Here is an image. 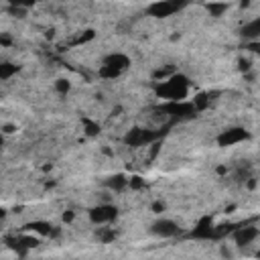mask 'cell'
I'll use <instances>...</instances> for the list:
<instances>
[{
	"mask_svg": "<svg viewBox=\"0 0 260 260\" xmlns=\"http://www.w3.org/2000/svg\"><path fill=\"white\" fill-rule=\"evenodd\" d=\"M191 238H197V240H215V223L209 215H203L195 228L189 232Z\"/></svg>",
	"mask_w": 260,
	"mask_h": 260,
	"instance_id": "cell-8",
	"label": "cell"
},
{
	"mask_svg": "<svg viewBox=\"0 0 260 260\" xmlns=\"http://www.w3.org/2000/svg\"><path fill=\"white\" fill-rule=\"evenodd\" d=\"M63 221H73V211H67V213H63Z\"/></svg>",
	"mask_w": 260,
	"mask_h": 260,
	"instance_id": "cell-24",
	"label": "cell"
},
{
	"mask_svg": "<svg viewBox=\"0 0 260 260\" xmlns=\"http://www.w3.org/2000/svg\"><path fill=\"white\" fill-rule=\"evenodd\" d=\"M10 43H12V39H10L6 32H2V35H0V45H2V47H8Z\"/></svg>",
	"mask_w": 260,
	"mask_h": 260,
	"instance_id": "cell-22",
	"label": "cell"
},
{
	"mask_svg": "<svg viewBox=\"0 0 260 260\" xmlns=\"http://www.w3.org/2000/svg\"><path fill=\"white\" fill-rule=\"evenodd\" d=\"M118 217V207L112 203H100L95 207L89 209V221L93 225H110L114 223V219Z\"/></svg>",
	"mask_w": 260,
	"mask_h": 260,
	"instance_id": "cell-4",
	"label": "cell"
},
{
	"mask_svg": "<svg viewBox=\"0 0 260 260\" xmlns=\"http://www.w3.org/2000/svg\"><path fill=\"white\" fill-rule=\"evenodd\" d=\"M55 89H57L59 93H69L71 83H69L67 79H57V81H55Z\"/></svg>",
	"mask_w": 260,
	"mask_h": 260,
	"instance_id": "cell-19",
	"label": "cell"
},
{
	"mask_svg": "<svg viewBox=\"0 0 260 260\" xmlns=\"http://www.w3.org/2000/svg\"><path fill=\"white\" fill-rule=\"evenodd\" d=\"M152 211L154 213H162L165 211V201H154L152 203Z\"/></svg>",
	"mask_w": 260,
	"mask_h": 260,
	"instance_id": "cell-21",
	"label": "cell"
},
{
	"mask_svg": "<svg viewBox=\"0 0 260 260\" xmlns=\"http://www.w3.org/2000/svg\"><path fill=\"white\" fill-rule=\"evenodd\" d=\"M246 140H250V132L244 130V128H240V126L225 128V130H221V132L217 134V138H215V142H217L219 146H223V148H228V146H236V144L246 142Z\"/></svg>",
	"mask_w": 260,
	"mask_h": 260,
	"instance_id": "cell-5",
	"label": "cell"
},
{
	"mask_svg": "<svg viewBox=\"0 0 260 260\" xmlns=\"http://www.w3.org/2000/svg\"><path fill=\"white\" fill-rule=\"evenodd\" d=\"M258 236H260V228H256V225H252V223L236 225V230L232 232V240H234V244L240 246V248L250 246Z\"/></svg>",
	"mask_w": 260,
	"mask_h": 260,
	"instance_id": "cell-6",
	"label": "cell"
},
{
	"mask_svg": "<svg viewBox=\"0 0 260 260\" xmlns=\"http://www.w3.org/2000/svg\"><path fill=\"white\" fill-rule=\"evenodd\" d=\"M128 65H130L128 55H124V53H112V55H108L104 59V63H102V67H100L98 73L104 79H116V77H120L128 69Z\"/></svg>",
	"mask_w": 260,
	"mask_h": 260,
	"instance_id": "cell-2",
	"label": "cell"
},
{
	"mask_svg": "<svg viewBox=\"0 0 260 260\" xmlns=\"http://www.w3.org/2000/svg\"><path fill=\"white\" fill-rule=\"evenodd\" d=\"M26 232L37 236V238H43V236H51L53 234V225L47 223V221H32L26 225Z\"/></svg>",
	"mask_w": 260,
	"mask_h": 260,
	"instance_id": "cell-12",
	"label": "cell"
},
{
	"mask_svg": "<svg viewBox=\"0 0 260 260\" xmlns=\"http://www.w3.org/2000/svg\"><path fill=\"white\" fill-rule=\"evenodd\" d=\"M116 232H114V228H110V225H100L98 230H95V238L102 242V244H110V242H114L116 240Z\"/></svg>",
	"mask_w": 260,
	"mask_h": 260,
	"instance_id": "cell-13",
	"label": "cell"
},
{
	"mask_svg": "<svg viewBox=\"0 0 260 260\" xmlns=\"http://www.w3.org/2000/svg\"><path fill=\"white\" fill-rule=\"evenodd\" d=\"M248 69H250V61L240 59V71H248Z\"/></svg>",
	"mask_w": 260,
	"mask_h": 260,
	"instance_id": "cell-23",
	"label": "cell"
},
{
	"mask_svg": "<svg viewBox=\"0 0 260 260\" xmlns=\"http://www.w3.org/2000/svg\"><path fill=\"white\" fill-rule=\"evenodd\" d=\"M16 71H18V67H16L14 63H8V61L0 63V79H2V81H8Z\"/></svg>",
	"mask_w": 260,
	"mask_h": 260,
	"instance_id": "cell-16",
	"label": "cell"
},
{
	"mask_svg": "<svg viewBox=\"0 0 260 260\" xmlns=\"http://www.w3.org/2000/svg\"><path fill=\"white\" fill-rule=\"evenodd\" d=\"M128 187H130V189H134V191H138V189H144V187H146V181H144L142 177L134 175V177H130V179H128Z\"/></svg>",
	"mask_w": 260,
	"mask_h": 260,
	"instance_id": "cell-18",
	"label": "cell"
},
{
	"mask_svg": "<svg viewBox=\"0 0 260 260\" xmlns=\"http://www.w3.org/2000/svg\"><path fill=\"white\" fill-rule=\"evenodd\" d=\"M150 232L154 236H158V238H175V236L181 234V228H179L177 221H173L169 217H158L156 221H152Z\"/></svg>",
	"mask_w": 260,
	"mask_h": 260,
	"instance_id": "cell-7",
	"label": "cell"
},
{
	"mask_svg": "<svg viewBox=\"0 0 260 260\" xmlns=\"http://www.w3.org/2000/svg\"><path fill=\"white\" fill-rule=\"evenodd\" d=\"M246 49H248L252 55L260 57V41H252V43H246Z\"/></svg>",
	"mask_w": 260,
	"mask_h": 260,
	"instance_id": "cell-20",
	"label": "cell"
},
{
	"mask_svg": "<svg viewBox=\"0 0 260 260\" xmlns=\"http://www.w3.org/2000/svg\"><path fill=\"white\" fill-rule=\"evenodd\" d=\"M189 89H191V81L183 73H173L169 79L156 83V95L165 102H185Z\"/></svg>",
	"mask_w": 260,
	"mask_h": 260,
	"instance_id": "cell-1",
	"label": "cell"
},
{
	"mask_svg": "<svg viewBox=\"0 0 260 260\" xmlns=\"http://www.w3.org/2000/svg\"><path fill=\"white\" fill-rule=\"evenodd\" d=\"M191 102H193V106H195L197 112H203L211 104V93H197V95L191 98Z\"/></svg>",
	"mask_w": 260,
	"mask_h": 260,
	"instance_id": "cell-14",
	"label": "cell"
},
{
	"mask_svg": "<svg viewBox=\"0 0 260 260\" xmlns=\"http://www.w3.org/2000/svg\"><path fill=\"white\" fill-rule=\"evenodd\" d=\"M230 8V4H225V2H211V4H205V10L211 14V16H215V18H219V16H223V12Z\"/></svg>",
	"mask_w": 260,
	"mask_h": 260,
	"instance_id": "cell-15",
	"label": "cell"
},
{
	"mask_svg": "<svg viewBox=\"0 0 260 260\" xmlns=\"http://www.w3.org/2000/svg\"><path fill=\"white\" fill-rule=\"evenodd\" d=\"M81 124H83V130H85L87 136H98L100 134V124L98 122H91L89 118H83Z\"/></svg>",
	"mask_w": 260,
	"mask_h": 260,
	"instance_id": "cell-17",
	"label": "cell"
},
{
	"mask_svg": "<svg viewBox=\"0 0 260 260\" xmlns=\"http://www.w3.org/2000/svg\"><path fill=\"white\" fill-rule=\"evenodd\" d=\"M128 179H130V177H126V175H122V173H116V175H112V177L106 179V187H108L110 191H114V193H120V191L128 189Z\"/></svg>",
	"mask_w": 260,
	"mask_h": 260,
	"instance_id": "cell-11",
	"label": "cell"
},
{
	"mask_svg": "<svg viewBox=\"0 0 260 260\" xmlns=\"http://www.w3.org/2000/svg\"><path fill=\"white\" fill-rule=\"evenodd\" d=\"M240 37L246 41V43H252V41H260V16L248 20L242 28H240Z\"/></svg>",
	"mask_w": 260,
	"mask_h": 260,
	"instance_id": "cell-10",
	"label": "cell"
},
{
	"mask_svg": "<svg viewBox=\"0 0 260 260\" xmlns=\"http://www.w3.org/2000/svg\"><path fill=\"white\" fill-rule=\"evenodd\" d=\"M185 4L183 2H171V0H162V2H154L146 8V12L150 16H156V18H162V16H171L175 14L177 10H181Z\"/></svg>",
	"mask_w": 260,
	"mask_h": 260,
	"instance_id": "cell-9",
	"label": "cell"
},
{
	"mask_svg": "<svg viewBox=\"0 0 260 260\" xmlns=\"http://www.w3.org/2000/svg\"><path fill=\"white\" fill-rule=\"evenodd\" d=\"M160 134L162 132H154V130H148V128H132L124 136V142L128 146H150L160 138Z\"/></svg>",
	"mask_w": 260,
	"mask_h": 260,
	"instance_id": "cell-3",
	"label": "cell"
}]
</instances>
